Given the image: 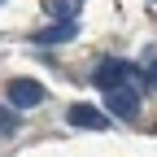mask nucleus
I'll return each mask as SVG.
<instances>
[{
  "label": "nucleus",
  "instance_id": "3",
  "mask_svg": "<svg viewBox=\"0 0 157 157\" xmlns=\"http://www.w3.org/2000/svg\"><path fill=\"white\" fill-rule=\"evenodd\" d=\"M44 101V87L35 83V78H9V105L13 109H31Z\"/></svg>",
  "mask_w": 157,
  "mask_h": 157
},
{
  "label": "nucleus",
  "instance_id": "2",
  "mask_svg": "<svg viewBox=\"0 0 157 157\" xmlns=\"http://www.w3.org/2000/svg\"><path fill=\"white\" fill-rule=\"evenodd\" d=\"M135 78V70L127 61H101V70H96V87L101 92H113V87H127Z\"/></svg>",
  "mask_w": 157,
  "mask_h": 157
},
{
  "label": "nucleus",
  "instance_id": "7",
  "mask_svg": "<svg viewBox=\"0 0 157 157\" xmlns=\"http://www.w3.org/2000/svg\"><path fill=\"white\" fill-rule=\"evenodd\" d=\"M144 78H148V83H153V87H157V61H153V66L144 70Z\"/></svg>",
  "mask_w": 157,
  "mask_h": 157
},
{
  "label": "nucleus",
  "instance_id": "6",
  "mask_svg": "<svg viewBox=\"0 0 157 157\" xmlns=\"http://www.w3.org/2000/svg\"><path fill=\"white\" fill-rule=\"evenodd\" d=\"M0 131H5V135H13V131H17V113H13L9 105H5V113H0Z\"/></svg>",
  "mask_w": 157,
  "mask_h": 157
},
{
  "label": "nucleus",
  "instance_id": "4",
  "mask_svg": "<svg viewBox=\"0 0 157 157\" xmlns=\"http://www.w3.org/2000/svg\"><path fill=\"white\" fill-rule=\"evenodd\" d=\"M66 118H70V127H83V131H105L109 127V118L96 109V105H74Z\"/></svg>",
  "mask_w": 157,
  "mask_h": 157
},
{
  "label": "nucleus",
  "instance_id": "5",
  "mask_svg": "<svg viewBox=\"0 0 157 157\" xmlns=\"http://www.w3.org/2000/svg\"><path fill=\"white\" fill-rule=\"evenodd\" d=\"M70 35H74V26H70V22H61V26H52V31L39 35V44H61V39H70Z\"/></svg>",
  "mask_w": 157,
  "mask_h": 157
},
{
  "label": "nucleus",
  "instance_id": "1",
  "mask_svg": "<svg viewBox=\"0 0 157 157\" xmlns=\"http://www.w3.org/2000/svg\"><path fill=\"white\" fill-rule=\"evenodd\" d=\"M105 105H109L113 118H135L140 113V92H135L131 83L127 87H113V92H105Z\"/></svg>",
  "mask_w": 157,
  "mask_h": 157
}]
</instances>
